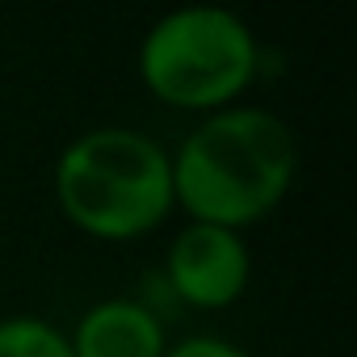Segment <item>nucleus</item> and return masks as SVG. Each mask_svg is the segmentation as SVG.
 Wrapping results in <instances>:
<instances>
[{
    "mask_svg": "<svg viewBox=\"0 0 357 357\" xmlns=\"http://www.w3.org/2000/svg\"><path fill=\"white\" fill-rule=\"evenodd\" d=\"M55 194L63 215L89 236L135 240L172 206V160L139 130L101 126L63 151Z\"/></svg>",
    "mask_w": 357,
    "mask_h": 357,
    "instance_id": "2",
    "label": "nucleus"
},
{
    "mask_svg": "<svg viewBox=\"0 0 357 357\" xmlns=\"http://www.w3.org/2000/svg\"><path fill=\"white\" fill-rule=\"evenodd\" d=\"M72 340V357H164V328L160 319L139 307L109 298L93 307Z\"/></svg>",
    "mask_w": 357,
    "mask_h": 357,
    "instance_id": "5",
    "label": "nucleus"
},
{
    "mask_svg": "<svg viewBox=\"0 0 357 357\" xmlns=\"http://www.w3.org/2000/svg\"><path fill=\"white\" fill-rule=\"evenodd\" d=\"M0 357H72V340L43 319H5Z\"/></svg>",
    "mask_w": 357,
    "mask_h": 357,
    "instance_id": "6",
    "label": "nucleus"
},
{
    "mask_svg": "<svg viewBox=\"0 0 357 357\" xmlns=\"http://www.w3.org/2000/svg\"><path fill=\"white\" fill-rule=\"evenodd\" d=\"M294 168L298 151L282 118L265 109H223L176 151L172 202H181L198 223L236 231L282 202Z\"/></svg>",
    "mask_w": 357,
    "mask_h": 357,
    "instance_id": "1",
    "label": "nucleus"
},
{
    "mask_svg": "<svg viewBox=\"0 0 357 357\" xmlns=\"http://www.w3.org/2000/svg\"><path fill=\"white\" fill-rule=\"evenodd\" d=\"M139 72L143 84L176 109H215L252 80L257 43L236 13L181 9L143 38Z\"/></svg>",
    "mask_w": 357,
    "mask_h": 357,
    "instance_id": "3",
    "label": "nucleus"
},
{
    "mask_svg": "<svg viewBox=\"0 0 357 357\" xmlns=\"http://www.w3.org/2000/svg\"><path fill=\"white\" fill-rule=\"evenodd\" d=\"M164 357H244L236 344H223V340H211V336H202V340H185V344H176V349H168Z\"/></svg>",
    "mask_w": 357,
    "mask_h": 357,
    "instance_id": "7",
    "label": "nucleus"
},
{
    "mask_svg": "<svg viewBox=\"0 0 357 357\" xmlns=\"http://www.w3.org/2000/svg\"><path fill=\"white\" fill-rule=\"evenodd\" d=\"M168 278L172 290L194 307H227L248 286V248L227 227L194 223L172 240Z\"/></svg>",
    "mask_w": 357,
    "mask_h": 357,
    "instance_id": "4",
    "label": "nucleus"
}]
</instances>
